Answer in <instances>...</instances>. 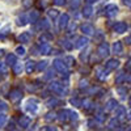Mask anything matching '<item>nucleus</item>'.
I'll list each match as a JSON object with an SVG mask.
<instances>
[{"label": "nucleus", "mask_w": 131, "mask_h": 131, "mask_svg": "<svg viewBox=\"0 0 131 131\" xmlns=\"http://www.w3.org/2000/svg\"><path fill=\"white\" fill-rule=\"evenodd\" d=\"M25 110L30 114H36L38 112V101L34 100V98H30V100L26 101V105H25Z\"/></svg>", "instance_id": "obj_1"}, {"label": "nucleus", "mask_w": 131, "mask_h": 131, "mask_svg": "<svg viewBox=\"0 0 131 131\" xmlns=\"http://www.w3.org/2000/svg\"><path fill=\"white\" fill-rule=\"evenodd\" d=\"M52 63H54V67H55V70H57L58 72H60L62 75H66V76L68 75V68H67V66H66V63H64L63 60L55 59Z\"/></svg>", "instance_id": "obj_2"}, {"label": "nucleus", "mask_w": 131, "mask_h": 131, "mask_svg": "<svg viewBox=\"0 0 131 131\" xmlns=\"http://www.w3.org/2000/svg\"><path fill=\"white\" fill-rule=\"evenodd\" d=\"M50 89H51L52 92H55V93L62 94V96H64V93L67 92V91L63 88V84H60V83H58V81H52V83L50 84Z\"/></svg>", "instance_id": "obj_3"}, {"label": "nucleus", "mask_w": 131, "mask_h": 131, "mask_svg": "<svg viewBox=\"0 0 131 131\" xmlns=\"http://www.w3.org/2000/svg\"><path fill=\"white\" fill-rule=\"evenodd\" d=\"M97 52L100 54V57H107L109 55V45L106 42L101 43V45L98 46V49H97Z\"/></svg>", "instance_id": "obj_4"}, {"label": "nucleus", "mask_w": 131, "mask_h": 131, "mask_svg": "<svg viewBox=\"0 0 131 131\" xmlns=\"http://www.w3.org/2000/svg\"><path fill=\"white\" fill-rule=\"evenodd\" d=\"M68 20H70V16H68L67 13H63V15L60 16L59 21H58V26H59V29H64L66 26H67V25H68Z\"/></svg>", "instance_id": "obj_5"}, {"label": "nucleus", "mask_w": 131, "mask_h": 131, "mask_svg": "<svg viewBox=\"0 0 131 131\" xmlns=\"http://www.w3.org/2000/svg\"><path fill=\"white\" fill-rule=\"evenodd\" d=\"M21 97H23V93H21L20 89H13V91H10V93H9V98H10V101H13V102L18 101Z\"/></svg>", "instance_id": "obj_6"}, {"label": "nucleus", "mask_w": 131, "mask_h": 131, "mask_svg": "<svg viewBox=\"0 0 131 131\" xmlns=\"http://www.w3.org/2000/svg\"><path fill=\"white\" fill-rule=\"evenodd\" d=\"M117 10H118L117 5H113V4L107 5V7L105 8V12H106V15H107L109 17H113V16H115V15H117Z\"/></svg>", "instance_id": "obj_7"}, {"label": "nucleus", "mask_w": 131, "mask_h": 131, "mask_svg": "<svg viewBox=\"0 0 131 131\" xmlns=\"http://www.w3.org/2000/svg\"><path fill=\"white\" fill-rule=\"evenodd\" d=\"M30 118L29 117H26V115H23L20 119H18V123H20V126L23 127V128H26V127H29L30 126Z\"/></svg>", "instance_id": "obj_8"}, {"label": "nucleus", "mask_w": 131, "mask_h": 131, "mask_svg": "<svg viewBox=\"0 0 131 131\" xmlns=\"http://www.w3.org/2000/svg\"><path fill=\"white\" fill-rule=\"evenodd\" d=\"M30 38H31V36H30V33H29V31H24V33H21V34L18 36V41H20V42H23V43H28V42H30Z\"/></svg>", "instance_id": "obj_9"}, {"label": "nucleus", "mask_w": 131, "mask_h": 131, "mask_svg": "<svg viewBox=\"0 0 131 131\" xmlns=\"http://www.w3.org/2000/svg\"><path fill=\"white\" fill-rule=\"evenodd\" d=\"M81 30H83V33H85L86 36H91V34L94 33V28L92 25H89V24H84L81 26Z\"/></svg>", "instance_id": "obj_10"}, {"label": "nucleus", "mask_w": 131, "mask_h": 131, "mask_svg": "<svg viewBox=\"0 0 131 131\" xmlns=\"http://www.w3.org/2000/svg\"><path fill=\"white\" fill-rule=\"evenodd\" d=\"M60 122H66L67 119L70 118V110H62L59 114H58V117H57Z\"/></svg>", "instance_id": "obj_11"}, {"label": "nucleus", "mask_w": 131, "mask_h": 131, "mask_svg": "<svg viewBox=\"0 0 131 131\" xmlns=\"http://www.w3.org/2000/svg\"><path fill=\"white\" fill-rule=\"evenodd\" d=\"M126 29H127V25L125 23H117L114 25V30L117 33H123V31H126Z\"/></svg>", "instance_id": "obj_12"}, {"label": "nucleus", "mask_w": 131, "mask_h": 131, "mask_svg": "<svg viewBox=\"0 0 131 131\" xmlns=\"http://www.w3.org/2000/svg\"><path fill=\"white\" fill-rule=\"evenodd\" d=\"M86 43H88V39H86L85 37H80V38H78V39H76V43H75V47H78V49H80V47L85 46Z\"/></svg>", "instance_id": "obj_13"}, {"label": "nucleus", "mask_w": 131, "mask_h": 131, "mask_svg": "<svg viewBox=\"0 0 131 131\" xmlns=\"http://www.w3.org/2000/svg\"><path fill=\"white\" fill-rule=\"evenodd\" d=\"M118 66H119V62H118V60H115V59H110V60L106 63V68H107V70H115Z\"/></svg>", "instance_id": "obj_14"}, {"label": "nucleus", "mask_w": 131, "mask_h": 131, "mask_svg": "<svg viewBox=\"0 0 131 131\" xmlns=\"http://www.w3.org/2000/svg\"><path fill=\"white\" fill-rule=\"evenodd\" d=\"M34 70H36V63L33 62V60H28L26 62V66H25V71L28 73H31Z\"/></svg>", "instance_id": "obj_15"}, {"label": "nucleus", "mask_w": 131, "mask_h": 131, "mask_svg": "<svg viewBox=\"0 0 131 131\" xmlns=\"http://www.w3.org/2000/svg\"><path fill=\"white\" fill-rule=\"evenodd\" d=\"M117 105H118V104H117L115 100H109V101L106 102V106H105L106 112H110V110H113V109H115Z\"/></svg>", "instance_id": "obj_16"}, {"label": "nucleus", "mask_w": 131, "mask_h": 131, "mask_svg": "<svg viewBox=\"0 0 131 131\" xmlns=\"http://www.w3.org/2000/svg\"><path fill=\"white\" fill-rule=\"evenodd\" d=\"M113 51H114L115 54H121V52H122V43H121V42H114Z\"/></svg>", "instance_id": "obj_17"}, {"label": "nucleus", "mask_w": 131, "mask_h": 131, "mask_svg": "<svg viewBox=\"0 0 131 131\" xmlns=\"http://www.w3.org/2000/svg\"><path fill=\"white\" fill-rule=\"evenodd\" d=\"M15 63H16V55L15 54H8L7 55V64L13 66Z\"/></svg>", "instance_id": "obj_18"}, {"label": "nucleus", "mask_w": 131, "mask_h": 131, "mask_svg": "<svg viewBox=\"0 0 131 131\" xmlns=\"http://www.w3.org/2000/svg\"><path fill=\"white\" fill-rule=\"evenodd\" d=\"M23 70H24V68H23V64H21V63H17V62H16V63L13 64V71H15V73L20 75L21 72H23Z\"/></svg>", "instance_id": "obj_19"}, {"label": "nucleus", "mask_w": 131, "mask_h": 131, "mask_svg": "<svg viewBox=\"0 0 131 131\" xmlns=\"http://www.w3.org/2000/svg\"><path fill=\"white\" fill-rule=\"evenodd\" d=\"M125 115H126V110H125L122 106H119V107L117 109V118L122 119V118H125Z\"/></svg>", "instance_id": "obj_20"}, {"label": "nucleus", "mask_w": 131, "mask_h": 131, "mask_svg": "<svg viewBox=\"0 0 131 131\" xmlns=\"http://www.w3.org/2000/svg\"><path fill=\"white\" fill-rule=\"evenodd\" d=\"M83 16L84 17H91L92 16V7L91 5H86L83 10Z\"/></svg>", "instance_id": "obj_21"}, {"label": "nucleus", "mask_w": 131, "mask_h": 131, "mask_svg": "<svg viewBox=\"0 0 131 131\" xmlns=\"http://www.w3.org/2000/svg\"><path fill=\"white\" fill-rule=\"evenodd\" d=\"M47 67V60H42V62H38L37 66H36V68L38 71H42V70H45Z\"/></svg>", "instance_id": "obj_22"}, {"label": "nucleus", "mask_w": 131, "mask_h": 131, "mask_svg": "<svg viewBox=\"0 0 131 131\" xmlns=\"http://www.w3.org/2000/svg\"><path fill=\"white\" fill-rule=\"evenodd\" d=\"M47 15H49V17H50V18L55 20V18L59 16V12H58V9H50L49 12H47Z\"/></svg>", "instance_id": "obj_23"}, {"label": "nucleus", "mask_w": 131, "mask_h": 131, "mask_svg": "<svg viewBox=\"0 0 131 131\" xmlns=\"http://www.w3.org/2000/svg\"><path fill=\"white\" fill-rule=\"evenodd\" d=\"M50 50H51V47H50L49 43H43V45H41V52L42 54H49Z\"/></svg>", "instance_id": "obj_24"}, {"label": "nucleus", "mask_w": 131, "mask_h": 131, "mask_svg": "<svg viewBox=\"0 0 131 131\" xmlns=\"http://www.w3.org/2000/svg\"><path fill=\"white\" fill-rule=\"evenodd\" d=\"M46 104H47L49 107H54V106H57L59 104V100H58V98H50V100H47Z\"/></svg>", "instance_id": "obj_25"}, {"label": "nucleus", "mask_w": 131, "mask_h": 131, "mask_svg": "<svg viewBox=\"0 0 131 131\" xmlns=\"http://www.w3.org/2000/svg\"><path fill=\"white\" fill-rule=\"evenodd\" d=\"M29 17H30V21H31V23H36V21L38 20V17H39V13L37 12V10H31Z\"/></svg>", "instance_id": "obj_26"}, {"label": "nucleus", "mask_w": 131, "mask_h": 131, "mask_svg": "<svg viewBox=\"0 0 131 131\" xmlns=\"http://www.w3.org/2000/svg\"><path fill=\"white\" fill-rule=\"evenodd\" d=\"M17 24H18V25H21V26L26 25V24H28V21H26V16H25V15H23L21 17H18V18H17Z\"/></svg>", "instance_id": "obj_27"}, {"label": "nucleus", "mask_w": 131, "mask_h": 131, "mask_svg": "<svg viewBox=\"0 0 131 131\" xmlns=\"http://www.w3.org/2000/svg\"><path fill=\"white\" fill-rule=\"evenodd\" d=\"M7 123V115L4 113H0V127H4Z\"/></svg>", "instance_id": "obj_28"}, {"label": "nucleus", "mask_w": 131, "mask_h": 131, "mask_svg": "<svg viewBox=\"0 0 131 131\" xmlns=\"http://www.w3.org/2000/svg\"><path fill=\"white\" fill-rule=\"evenodd\" d=\"M8 110V105L4 101H0V113H5Z\"/></svg>", "instance_id": "obj_29"}, {"label": "nucleus", "mask_w": 131, "mask_h": 131, "mask_svg": "<svg viewBox=\"0 0 131 131\" xmlns=\"http://www.w3.org/2000/svg\"><path fill=\"white\" fill-rule=\"evenodd\" d=\"M52 37L50 36V34H43V36H41V38H39V41L41 42H45V43H47V41H50Z\"/></svg>", "instance_id": "obj_30"}, {"label": "nucleus", "mask_w": 131, "mask_h": 131, "mask_svg": "<svg viewBox=\"0 0 131 131\" xmlns=\"http://www.w3.org/2000/svg\"><path fill=\"white\" fill-rule=\"evenodd\" d=\"M115 127H118V121L115 118H113L110 122H109V128H115Z\"/></svg>", "instance_id": "obj_31"}, {"label": "nucleus", "mask_w": 131, "mask_h": 131, "mask_svg": "<svg viewBox=\"0 0 131 131\" xmlns=\"http://www.w3.org/2000/svg\"><path fill=\"white\" fill-rule=\"evenodd\" d=\"M81 105H83L84 109H91V106H92V101H89V100H84V101L81 102Z\"/></svg>", "instance_id": "obj_32"}, {"label": "nucleus", "mask_w": 131, "mask_h": 131, "mask_svg": "<svg viewBox=\"0 0 131 131\" xmlns=\"http://www.w3.org/2000/svg\"><path fill=\"white\" fill-rule=\"evenodd\" d=\"M62 45H63L66 49H68V50L72 49V43H70V41H67V39H63V41H62Z\"/></svg>", "instance_id": "obj_33"}, {"label": "nucleus", "mask_w": 131, "mask_h": 131, "mask_svg": "<svg viewBox=\"0 0 131 131\" xmlns=\"http://www.w3.org/2000/svg\"><path fill=\"white\" fill-rule=\"evenodd\" d=\"M55 118H57V114H55V113H49V114H46V117H45L46 121H52V119H55Z\"/></svg>", "instance_id": "obj_34"}, {"label": "nucleus", "mask_w": 131, "mask_h": 131, "mask_svg": "<svg viewBox=\"0 0 131 131\" xmlns=\"http://www.w3.org/2000/svg\"><path fill=\"white\" fill-rule=\"evenodd\" d=\"M16 52H17V55H25V49L23 47V46H18L17 49H16Z\"/></svg>", "instance_id": "obj_35"}, {"label": "nucleus", "mask_w": 131, "mask_h": 131, "mask_svg": "<svg viewBox=\"0 0 131 131\" xmlns=\"http://www.w3.org/2000/svg\"><path fill=\"white\" fill-rule=\"evenodd\" d=\"M79 5H80V0H72V2H71V7L73 9H76Z\"/></svg>", "instance_id": "obj_36"}, {"label": "nucleus", "mask_w": 131, "mask_h": 131, "mask_svg": "<svg viewBox=\"0 0 131 131\" xmlns=\"http://www.w3.org/2000/svg\"><path fill=\"white\" fill-rule=\"evenodd\" d=\"M71 104H72L73 106H80V105H81V101L78 100V98H72V100H71Z\"/></svg>", "instance_id": "obj_37"}, {"label": "nucleus", "mask_w": 131, "mask_h": 131, "mask_svg": "<svg viewBox=\"0 0 131 131\" xmlns=\"http://www.w3.org/2000/svg\"><path fill=\"white\" fill-rule=\"evenodd\" d=\"M106 75H107L106 72H104V71H100V72L97 73V78H98V79H101V80H104V79L106 78Z\"/></svg>", "instance_id": "obj_38"}, {"label": "nucleus", "mask_w": 131, "mask_h": 131, "mask_svg": "<svg viewBox=\"0 0 131 131\" xmlns=\"http://www.w3.org/2000/svg\"><path fill=\"white\" fill-rule=\"evenodd\" d=\"M0 72H7V64L0 62Z\"/></svg>", "instance_id": "obj_39"}, {"label": "nucleus", "mask_w": 131, "mask_h": 131, "mask_svg": "<svg viewBox=\"0 0 131 131\" xmlns=\"http://www.w3.org/2000/svg\"><path fill=\"white\" fill-rule=\"evenodd\" d=\"M79 117H78V114L76 113H73V112H70V119H72V121H76Z\"/></svg>", "instance_id": "obj_40"}, {"label": "nucleus", "mask_w": 131, "mask_h": 131, "mask_svg": "<svg viewBox=\"0 0 131 131\" xmlns=\"http://www.w3.org/2000/svg\"><path fill=\"white\" fill-rule=\"evenodd\" d=\"M66 3V0H54V4L55 5H63Z\"/></svg>", "instance_id": "obj_41"}, {"label": "nucleus", "mask_w": 131, "mask_h": 131, "mask_svg": "<svg viewBox=\"0 0 131 131\" xmlns=\"http://www.w3.org/2000/svg\"><path fill=\"white\" fill-rule=\"evenodd\" d=\"M46 131H58L57 127H52V126H47L46 127Z\"/></svg>", "instance_id": "obj_42"}, {"label": "nucleus", "mask_w": 131, "mask_h": 131, "mask_svg": "<svg viewBox=\"0 0 131 131\" xmlns=\"http://www.w3.org/2000/svg\"><path fill=\"white\" fill-rule=\"evenodd\" d=\"M80 86H86V80H81L80 81Z\"/></svg>", "instance_id": "obj_43"}, {"label": "nucleus", "mask_w": 131, "mask_h": 131, "mask_svg": "<svg viewBox=\"0 0 131 131\" xmlns=\"http://www.w3.org/2000/svg\"><path fill=\"white\" fill-rule=\"evenodd\" d=\"M88 4H92V3H96V2H98V0H85Z\"/></svg>", "instance_id": "obj_44"}, {"label": "nucleus", "mask_w": 131, "mask_h": 131, "mask_svg": "<svg viewBox=\"0 0 131 131\" xmlns=\"http://www.w3.org/2000/svg\"><path fill=\"white\" fill-rule=\"evenodd\" d=\"M126 42H127V43H131V36H128V37L126 38Z\"/></svg>", "instance_id": "obj_45"}, {"label": "nucleus", "mask_w": 131, "mask_h": 131, "mask_svg": "<svg viewBox=\"0 0 131 131\" xmlns=\"http://www.w3.org/2000/svg\"><path fill=\"white\" fill-rule=\"evenodd\" d=\"M3 52H4L3 50H0V55H3Z\"/></svg>", "instance_id": "obj_46"}, {"label": "nucleus", "mask_w": 131, "mask_h": 131, "mask_svg": "<svg viewBox=\"0 0 131 131\" xmlns=\"http://www.w3.org/2000/svg\"><path fill=\"white\" fill-rule=\"evenodd\" d=\"M130 105H131V98H130Z\"/></svg>", "instance_id": "obj_47"}, {"label": "nucleus", "mask_w": 131, "mask_h": 131, "mask_svg": "<svg viewBox=\"0 0 131 131\" xmlns=\"http://www.w3.org/2000/svg\"><path fill=\"white\" fill-rule=\"evenodd\" d=\"M13 131H20V130H13Z\"/></svg>", "instance_id": "obj_48"}]
</instances>
